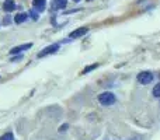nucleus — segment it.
Masks as SVG:
<instances>
[{"instance_id":"1","label":"nucleus","mask_w":160,"mask_h":140,"mask_svg":"<svg viewBox=\"0 0 160 140\" xmlns=\"http://www.w3.org/2000/svg\"><path fill=\"white\" fill-rule=\"evenodd\" d=\"M117 98L115 95H114L112 93H110V91H105V93H101L98 95V102L101 105H104V107H110V105L115 104Z\"/></svg>"},{"instance_id":"2","label":"nucleus","mask_w":160,"mask_h":140,"mask_svg":"<svg viewBox=\"0 0 160 140\" xmlns=\"http://www.w3.org/2000/svg\"><path fill=\"white\" fill-rule=\"evenodd\" d=\"M153 79H155V76H153L152 71H141V73L136 76V80H138V83H141V84H149V83L153 81Z\"/></svg>"},{"instance_id":"3","label":"nucleus","mask_w":160,"mask_h":140,"mask_svg":"<svg viewBox=\"0 0 160 140\" xmlns=\"http://www.w3.org/2000/svg\"><path fill=\"white\" fill-rule=\"evenodd\" d=\"M59 44H53V45H49V46L44 48V49L41 51V52L38 53V58H44V56H48V55H52V53L58 52L59 51Z\"/></svg>"},{"instance_id":"4","label":"nucleus","mask_w":160,"mask_h":140,"mask_svg":"<svg viewBox=\"0 0 160 140\" xmlns=\"http://www.w3.org/2000/svg\"><path fill=\"white\" fill-rule=\"evenodd\" d=\"M87 32H88V28L87 27H82V28H78V30H75L73 32H70L69 36L72 39H78V38H80V36L86 35Z\"/></svg>"},{"instance_id":"5","label":"nucleus","mask_w":160,"mask_h":140,"mask_svg":"<svg viewBox=\"0 0 160 140\" xmlns=\"http://www.w3.org/2000/svg\"><path fill=\"white\" fill-rule=\"evenodd\" d=\"M31 46H32V44H22V45H18V46H14L13 49L10 51V53H11V55H17V53H21V52H24V51L30 49Z\"/></svg>"},{"instance_id":"6","label":"nucleus","mask_w":160,"mask_h":140,"mask_svg":"<svg viewBox=\"0 0 160 140\" xmlns=\"http://www.w3.org/2000/svg\"><path fill=\"white\" fill-rule=\"evenodd\" d=\"M68 4L66 0H52L51 2V8L52 10H62V8H65Z\"/></svg>"},{"instance_id":"7","label":"nucleus","mask_w":160,"mask_h":140,"mask_svg":"<svg viewBox=\"0 0 160 140\" xmlns=\"http://www.w3.org/2000/svg\"><path fill=\"white\" fill-rule=\"evenodd\" d=\"M32 6L37 11H44L45 10V6H47V2L45 0H32Z\"/></svg>"},{"instance_id":"8","label":"nucleus","mask_w":160,"mask_h":140,"mask_svg":"<svg viewBox=\"0 0 160 140\" xmlns=\"http://www.w3.org/2000/svg\"><path fill=\"white\" fill-rule=\"evenodd\" d=\"M3 8H4V11H13L16 10V3L13 2V0H6L4 3H3Z\"/></svg>"},{"instance_id":"9","label":"nucleus","mask_w":160,"mask_h":140,"mask_svg":"<svg viewBox=\"0 0 160 140\" xmlns=\"http://www.w3.org/2000/svg\"><path fill=\"white\" fill-rule=\"evenodd\" d=\"M25 20H27V14L25 13H18L16 17H14V22H16V24H21V22H24Z\"/></svg>"},{"instance_id":"10","label":"nucleus","mask_w":160,"mask_h":140,"mask_svg":"<svg viewBox=\"0 0 160 140\" xmlns=\"http://www.w3.org/2000/svg\"><path fill=\"white\" fill-rule=\"evenodd\" d=\"M152 94L156 97V98H160V83H159V84H156L155 87H153Z\"/></svg>"},{"instance_id":"11","label":"nucleus","mask_w":160,"mask_h":140,"mask_svg":"<svg viewBox=\"0 0 160 140\" xmlns=\"http://www.w3.org/2000/svg\"><path fill=\"white\" fill-rule=\"evenodd\" d=\"M97 67H98V65H97V63H96V65H90V66H87V67H86V69H84V70H83V71H82V73H83V74H87V73H90V71H91V70L97 69Z\"/></svg>"},{"instance_id":"12","label":"nucleus","mask_w":160,"mask_h":140,"mask_svg":"<svg viewBox=\"0 0 160 140\" xmlns=\"http://www.w3.org/2000/svg\"><path fill=\"white\" fill-rule=\"evenodd\" d=\"M0 140H14V136H13V133H4V135L0 138Z\"/></svg>"},{"instance_id":"13","label":"nucleus","mask_w":160,"mask_h":140,"mask_svg":"<svg viewBox=\"0 0 160 140\" xmlns=\"http://www.w3.org/2000/svg\"><path fill=\"white\" fill-rule=\"evenodd\" d=\"M30 16H31V18H32V20H38V13H37L35 10H31L30 11Z\"/></svg>"},{"instance_id":"14","label":"nucleus","mask_w":160,"mask_h":140,"mask_svg":"<svg viewBox=\"0 0 160 140\" xmlns=\"http://www.w3.org/2000/svg\"><path fill=\"white\" fill-rule=\"evenodd\" d=\"M66 129H68V125H62V126L59 128V132H65Z\"/></svg>"},{"instance_id":"15","label":"nucleus","mask_w":160,"mask_h":140,"mask_svg":"<svg viewBox=\"0 0 160 140\" xmlns=\"http://www.w3.org/2000/svg\"><path fill=\"white\" fill-rule=\"evenodd\" d=\"M73 2H80V0H73Z\"/></svg>"},{"instance_id":"16","label":"nucleus","mask_w":160,"mask_h":140,"mask_svg":"<svg viewBox=\"0 0 160 140\" xmlns=\"http://www.w3.org/2000/svg\"><path fill=\"white\" fill-rule=\"evenodd\" d=\"M87 2H91V0H87Z\"/></svg>"}]
</instances>
